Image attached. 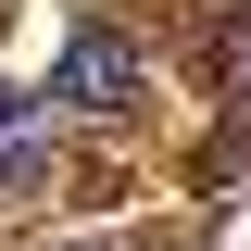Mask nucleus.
I'll return each mask as SVG.
<instances>
[{
	"instance_id": "f03ea898",
	"label": "nucleus",
	"mask_w": 251,
	"mask_h": 251,
	"mask_svg": "<svg viewBox=\"0 0 251 251\" xmlns=\"http://www.w3.org/2000/svg\"><path fill=\"white\" fill-rule=\"evenodd\" d=\"M38 188H50V138L25 126V138H0V214H25Z\"/></svg>"
},
{
	"instance_id": "7ed1b4c3",
	"label": "nucleus",
	"mask_w": 251,
	"mask_h": 251,
	"mask_svg": "<svg viewBox=\"0 0 251 251\" xmlns=\"http://www.w3.org/2000/svg\"><path fill=\"white\" fill-rule=\"evenodd\" d=\"M214 88L251 113V0H226V25H214Z\"/></svg>"
},
{
	"instance_id": "f257e3e1",
	"label": "nucleus",
	"mask_w": 251,
	"mask_h": 251,
	"mask_svg": "<svg viewBox=\"0 0 251 251\" xmlns=\"http://www.w3.org/2000/svg\"><path fill=\"white\" fill-rule=\"evenodd\" d=\"M50 100L63 113H138V100H151V50L126 25H75L50 50Z\"/></svg>"
},
{
	"instance_id": "20e7f679",
	"label": "nucleus",
	"mask_w": 251,
	"mask_h": 251,
	"mask_svg": "<svg viewBox=\"0 0 251 251\" xmlns=\"http://www.w3.org/2000/svg\"><path fill=\"white\" fill-rule=\"evenodd\" d=\"M25 113H38V100H25V88H0V138H25Z\"/></svg>"
},
{
	"instance_id": "39448f33",
	"label": "nucleus",
	"mask_w": 251,
	"mask_h": 251,
	"mask_svg": "<svg viewBox=\"0 0 251 251\" xmlns=\"http://www.w3.org/2000/svg\"><path fill=\"white\" fill-rule=\"evenodd\" d=\"M63 251H75V239H63Z\"/></svg>"
}]
</instances>
